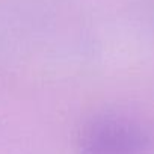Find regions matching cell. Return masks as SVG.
<instances>
[{"label":"cell","mask_w":154,"mask_h":154,"mask_svg":"<svg viewBox=\"0 0 154 154\" xmlns=\"http://www.w3.org/2000/svg\"><path fill=\"white\" fill-rule=\"evenodd\" d=\"M149 142L148 131L136 119L104 113L83 125L77 148L79 154H146Z\"/></svg>","instance_id":"1"}]
</instances>
